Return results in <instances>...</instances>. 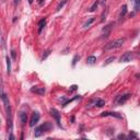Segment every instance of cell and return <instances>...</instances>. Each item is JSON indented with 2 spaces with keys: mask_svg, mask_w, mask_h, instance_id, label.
Returning a JSON list of instances; mask_svg holds the SVG:
<instances>
[{
  "mask_svg": "<svg viewBox=\"0 0 140 140\" xmlns=\"http://www.w3.org/2000/svg\"><path fill=\"white\" fill-rule=\"evenodd\" d=\"M41 116H40V113H37V112H34L31 117V120H30V126L31 127H34L35 125L38 123V120H40Z\"/></svg>",
  "mask_w": 140,
  "mask_h": 140,
  "instance_id": "277c9868",
  "label": "cell"
},
{
  "mask_svg": "<svg viewBox=\"0 0 140 140\" xmlns=\"http://www.w3.org/2000/svg\"><path fill=\"white\" fill-rule=\"evenodd\" d=\"M27 1H29V3H30V4H32V3H33V0H27Z\"/></svg>",
  "mask_w": 140,
  "mask_h": 140,
  "instance_id": "83f0119b",
  "label": "cell"
},
{
  "mask_svg": "<svg viewBox=\"0 0 140 140\" xmlns=\"http://www.w3.org/2000/svg\"><path fill=\"white\" fill-rule=\"evenodd\" d=\"M4 90H3V81H2V78L0 77V97L4 94Z\"/></svg>",
  "mask_w": 140,
  "mask_h": 140,
  "instance_id": "9a60e30c",
  "label": "cell"
},
{
  "mask_svg": "<svg viewBox=\"0 0 140 140\" xmlns=\"http://www.w3.org/2000/svg\"><path fill=\"white\" fill-rule=\"evenodd\" d=\"M79 59H80V56H79V55H76V56L73 57V59H72V66H76V64L78 62Z\"/></svg>",
  "mask_w": 140,
  "mask_h": 140,
  "instance_id": "d6986e66",
  "label": "cell"
},
{
  "mask_svg": "<svg viewBox=\"0 0 140 140\" xmlns=\"http://www.w3.org/2000/svg\"><path fill=\"white\" fill-rule=\"evenodd\" d=\"M131 96L130 94H124V95H119L118 97L116 98V103L117 104H120V105H122V104H124V103H126L127 102L128 100H129V97Z\"/></svg>",
  "mask_w": 140,
  "mask_h": 140,
  "instance_id": "8992f818",
  "label": "cell"
},
{
  "mask_svg": "<svg viewBox=\"0 0 140 140\" xmlns=\"http://www.w3.org/2000/svg\"><path fill=\"white\" fill-rule=\"evenodd\" d=\"M134 58H135V54H134V51H126V53L119 58V62H129Z\"/></svg>",
  "mask_w": 140,
  "mask_h": 140,
  "instance_id": "3957f363",
  "label": "cell"
},
{
  "mask_svg": "<svg viewBox=\"0 0 140 140\" xmlns=\"http://www.w3.org/2000/svg\"><path fill=\"white\" fill-rule=\"evenodd\" d=\"M94 104L97 107H102V106L105 105V101L102 100V98H96V100H94Z\"/></svg>",
  "mask_w": 140,
  "mask_h": 140,
  "instance_id": "30bf717a",
  "label": "cell"
},
{
  "mask_svg": "<svg viewBox=\"0 0 140 140\" xmlns=\"http://www.w3.org/2000/svg\"><path fill=\"white\" fill-rule=\"evenodd\" d=\"M31 92L35 93V94H38V95H44L46 92L45 88H41V87H33L31 89Z\"/></svg>",
  "mask_w": 140,
  "mask_h": 140,
  "instance_id": "52a82bcc",
  "label": "cell"
},
{
  "mask_svg": "<svg viewBox=\"0 0 140 140\" xmlns=\"http://www.w3.org/2000/svg\"><path fill=\"white\" fill-rule=\"evenodd\" d=\"M128 138L129 139H133V138H137V135L134 131H130V134H129V136H128Z\"/></svg>",
  "mask_w": 140,
  "mask_h": 140,
  "instance_id": "44dd1931",
  "label": "cell"
},
{
  "mask_svg": "<svg viewBox=\"0 0 140 140\" xmlns=\"http://www.w3.org/2000/svg\"><path fill=\"white\" fill-rule=\"evenodd\" d=\"M49 54H50V50H47V51H46V53H45V55H43L42 59H43V60H44V59H46V57H47Z\"/></svg>",
  "mask_w": 140,
  "mask_h": 140,
  "instance_id": "603a6c76",
  "label": "cell"
},
{
  "mask_svg": "<svg viewBox=\"0 0 140 140\" xmlns=\"http://www.w3.org/2000/svg\"><path fill=\"white\" fill-rule=\"evenodd\" d=\"M15 3H16V4L19 3V0H15Z\"/></svg>",
  "mask_w": 140,
  "mask_h": 140,
  "instance_id": "f1b7e54d",
  "label": "cell"
},
{
  "mask_svg": "<svg viewBox=\"0 0 140 140\" xmlns=\"http://www.w3.org/2000/svg\"><path fill=\"white\" fill-rule=\"evenodd\" d=\"M125 138H126V136H125V135H123V134L118 135V139H125Z\"/></svg>",
  "mask_w": 140,
  "mask_h": 140,
  "instance_id": "cb8c5ba5",
  "label": "cell"
},
{
  "mask_svg": "<svg viewBox=\"0 0 140 140\" xmlns=\"http://www.w3.org/2000/svg\"><path fill=\"white\" fill-rule=\"evenodd\" d=\"M98 3H100V2H98L97 0H96V1H95L94 3L92 4V7H91V8H90V9H89V11H91V12H93V11H94V10H95V9H96V8H97Z\"/></svg>",
  "mask_w": 140,
  "mask_h": 140,
  "instance_id": "ac0fdd59",
  "label": "cell"
},
{
  "mask_svg": "<svg viewBox=\"0 0 140 140\" xmlns=\"http://www.w3.org/2000/svg\"><path fill=\"white\" fill-rule=\"evenodd\" d=\"M115 60V56H112V57H109V58H107L105 60V62H104V65L103 66H107V65H109L111 62H113Z\"/></svg>",
  "mask_w": 140,
  "mask_h": 140,
  "instance_id": "2e32d148",
  "label": "cell"
},
{
  "mask_svg": "<svg viewBox=\"0 0 140 140\" xmlns=\"http://www.w3.org/2000/svg\"><path fill=\"white\" fill-rule=\"evenodd\" d=\"M101 116L104 117V116H113V117H116V118H122V115H119L118 113H115V112H103L101 114Z\"/></svg>",
  "mask_w": 140,
  "mask_h": 140,
  "instance_id": "ba28073f",
  "label": "cell"
},
{
  "mask_svg": "<svg viewBox=\"0 0 140 140\" xmlns=\"http://www.w3.org/2000/svg\"><path fill=\"white\" fill-rule=\"evenodd\" d=\"M50 115L55 118V120H56V123L58 124V126H61V123H60V114H59V112L57 111V109H50Z\"/></svg>",
  "mask_w": 140,
  "mask_h": 140,
  "instance_id": "5b68a950",
  "label": "cell"
},
{
  "mask_svg": "<svg viewBox=\"0 0 140 140\" xmlns=\"http://www.w3.org/2000/svg\"><path fill=\"white\" fill-rule=\"evenodd\" d=\"M65 3H66V0H64L62 2H60V3L58 4V7H57V11H59L60 9H61V8L64 7V4H65Z\"/></svg>",
  "mask_w": 140,
  "mask_h": 140,
  "instance_id": "ffe728a7",
  "label": "cell"
},
{
  "mask_svg": "<svg viewBox=\"0 0 140 140\" xmlns=\"http://www.w3.org/2000/svg\"><path fill=\"white\" fill-rule=\"evenodd\" d=\"M95 61H96V57H95V56H89L87 58V62L89 65H93Z\"/></svg>",
  "mask_w": 140,
  "mask_h": 140,
  "instance_id": "4fadbf2b",
  "label": "cell"
},
{
  "mask_svg": "<svg viewBox=\"0 0 140 140\" xmlns=\"http://www.w3.org/2000/svg\"><path fill=\"white\" fill-rule=\"evenodd\" d=\"M127 13V5L124 4L122 7V10H120V14H119V18H124L125 14Z\"/></svg>",
  "mask_w": 140,
  "mask_h": 140,
  "instance_id": "5bb4252c",
  "label": "cell"
},
{
  "mask_svg": "<svg viewBox=\"0 0 140 140\" xmlns=\"http://www.w3.org/2000/svg\"><path fill=\"white\" fill-rule=\"evenodd\" d=\"M93 22H94V18H90L89 19V20H88L87 22H86V23H84V27H88V26H90V25H91V24L93 23Z\"/></svg>",
  "mask_w": 140,
  "mask_h": 140,
  "instance_id": "e0dca14e",
  "label": "cell"
},
{
  "mask_svg": "<svg viewBox=\"0 0 140 140\" xmlns=\"http://www.w3.org/2000/svg\"><path fill=\"white\" fill-rule=\"evenodd\" d=\"M77 89V86H72L71 87V90H76Z\"/></svg>",
  "mask_w": 140,
  "mask_h": 140,
  "instance_id": "4316f807",
  "label": "cell"
},
{
  "mask_svg": "<svg viewBox=\"0 0 140 140\" xmlns=\"http://www.w3.org/2000/svg\"><path fill=\"white\" fill-rule=\"evenodd\" d=\"M20 120H21V124L22 125H25L26 124L27 114L25 113V112H21V113H20Z\"/></svg>",
  "mask_w": 140,
  "mask_h": 140,
  "instance_id": "9c48e42d",
  "label": "cell"
},
{
  "mask_svg": "<svg viewBox=\"0 0 140 140\" xmlns=\"http://www.w3.org/2000/svg\"><path fill=\"white\" fill-rule=\"evenodd\" d=\"M124 43H125V38H118V40H115L113 42H109L108 44H106L104 49H105V50H109V49L119 48L124 45Z\"/></svg>",
  "mask_w": 140,
  "mask_h": 140,
  "instance_id": "7a4b0ae2",
  "label": "cell"
},
{
  "mask_svg": "<svg viewBox=\"0 0 140 140\" xmlns=\"http://www.w3.org/2000/svg\"><path fill=\"white\" fill-rule=\"evenodd\" d=\"M8 138L9 139H15V137L12 135V134H9V135H8Z\"/></svg>",
  "mask_w": 140,
  "mask_h": 140,
  "instance_id": "d4e9b609",
  "label": "cell"
},
{
  "mask_svg": "<svg viewBox=\"0 0 140 140\" xmlns=\"http://www.w3.org/2000/svg\"><path fill=\"white\" fill-rule=\"evenodd\" d=\"M107 12H108V10H107V9H106V10L103 12V14H102V19H101V21H102V22H104V20H105V16H106V14H107Z\"/></svg>",
  "mask_w": 140,
  "mask_h": 140,
  "instance_id": "7402d4cb",
  "label": "cell"
},
{
  "mask_svg": "<svg viewBox=\"0 0 140 140\" xmlns=\"http://www.w3.org/2000/svg\"><path fill=\"white\" fill-rule=\"evenodd\" d=\"M45 25H46V19H42V20L38 22V33L42 32V30L44 29Z\"/></svg>",
  "mask_w": 140,
  "mask_h": 140,
  "instance_id": "8fae6325",
  "label": "cell"
},
{
  "mask_svg": "<svg viewBox=\"0 0 140 140\" xmlns=\"http://www.w3.org/2000/svg\"><path fill=\"white\" fill-rule=\"evenodd\" d=\"M53 127L54 126L51 123H48V122L44 123V124H42L41 126L36 127V129H35V137H40L45 133H49V131L53 129Z\"/></svg>",
  "mask_w": 140,
  "mask_h": 140,
  "instance_id": "6da1fadb",
  "label": "cell"
},
{
  "mask_svg": "<svg viewBox=\"0 0 140 140\" xmlns=\"http://www.w3.org/2000/svg\"><path fill=\"white\" fill-rule=\"evenodd\" d=\"M135 1V3H136V8H138L139 7V2H140V0H134Z\"/></svg>",
  "mask_w": 140,
  "mask_h": 140,
  "instance_id": "484cf974",
  "label": "cell"
},
{
  "mask_svg": "<svg viewBox=\"0 0 140 140\" xmlns=\"http://www.w3.org/2000/svg\"><path fill=\"white\" fill-rule=\"evenodd\" d=\"M5 61H7V73L10 75L11 73V60L9 58V56L5 57Z\"/></svg>",
  "mask_w": 140,
  "mask_h": 140,
  "instance_id": "7c38bea8",
  "label": "cell"
}]
</instances>
